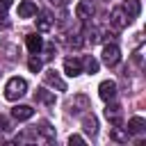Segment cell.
Wrapping results in <instances>:
<instances>
[{
	"mask_svg": "<svg viewBox=\"0 0 146 146\" xmlns=\"http://www.w3.org/2000/svg\"><path fill=\"white\" fill-rule=\"evenodd\" d=\"M27 94V82L23 78H9L5 84V98L7 100H18Z\"/></svg>",
	"mask_w": 146,
	"mask_h": 146,
	"instance_id": "cell-1",
	"label": "cell"
},
{
	"mask_svg": "<svg viewBox=\"0 0 146 146\" xmlns=\"http://www.w3.org/2000/svg\"><path fill=\"white\" fill-rule=\"evenodd\" d=\"M132 18L125 14V9L123 7H114L112 9V14H110V23L116 27V30H123V27H128V23H130Z\"/></svg>",
	"mask_w": 146,
	"mask_h": 146,
	"instance_id": "cell-2",
	"label": "cell"
},
{
	"mask_svg": "<svg viewBox=\"0 0 146 146\" xmlns=\"http://www.w3.org/2000/svg\"><path fill=\"white\" fill-rule=\"evenodd\" d=\"M119 59H121L119 46H116V43H105V46H103V62H105L107 66H116Z\"/></svg>",
	"mask_w": 146,
	"mask_h": 146,
	"instance_id": "cell-3",
	"label": "cell"
},
{
	"mask_svg": "<svg viewBox=\"0 0 146 146\" xmlns=\"http://www.w3.org/2000/svg\"><path fill=\"white\" fill-rule=\"evenodd\" d=\"M98 96H100L105 103L114 100V98H116V82H114V80H103L100 87H98Z\"/></svg>",
	"mask_w": 146,
	"mask_h": 146,
	"instance_id": "cell-4",
	"label": "cell"
},
{
	"mask_svg": "<svg viewBox=\"0 0 146 146\" xmlns=\"http://www.w3.org/2000/svg\"><path fill=\"white\" fill-rule=\"evenodd\" d=\"M43 80H46V84H50V87H55L57 91H66V82L62 80V75L55 71V68H50V71H46L43 73Z\"/></svg>",
	"mask_w": 146,
	"mask_h": 146,
	"instance_id": "cell-5",
	"label": "cell"
},
{
	"mask_svg": "<svg viewBox=\"0 0 146 146\" xmlns=\"http://www.w3.org/2000/svg\"><path fill=\"white\" fill-rule=\"evenodd\" d=\"M64 71H66V75H71V78L80 75V73H82V59H78V57H66V59H64Z\"/></svg>",
	"mask_w": 146,
	"mask_h": 146,
	"instance_id": "cell-6",
	"label": "cell"
},
{
	"mask_svg": "<svg viewBox=\"0 0 146 146\" xmlns=\"http://www.w3.org/2000/svg\"><path fill=\"white\" fill-rule=\"evenodd\" d=\"M105 116H107V121L112 125H121L123 123V112H121L119 105H107L105 107Z\"/></svg>",
	"mask_w": 146,
	"mask_h": 146,
	"instance_id": "cell-7",
	"label": "cell"
},
{
	"mask_svg": "<svg viewBox=\"0 0 146 146\" xmlns=\"http://www.w3.org/2000/svg\"><path fill=\"white\" fill-rule=\"evenodd\" d=\"M11 116H14L16 121H27V119L34 116V110H32L30 105H16V107L11 110Z\"/></svg>",
	"mask_w": 146,
	"mask_h": 146,
	"instance_id": "cell-8",
	"label": "cell"
},
{
	"mask_svg": "<svg viewBox=\"0 0 146 146\" xmlns=\"http://www.w3.org/2000/svg\"><path fill=\"white\" fill-rule=\"evenodd\" d=\"M94 5L89 2V0H82V2H78V7H75V14H78V18H82V21H87V18H91L94 16Z\"/></svg>",
	"mask_w": 146,
	"mask_h": 146,
	"instance_id": "cell-9",
	"label": "cell"
},
{
	"mask_svg": "<svg viewBox=\"0 0 146 146\" xmlns=\"http://www.w3.org/2000/svg\"><path fill=\"white\" fill-rule=\"evenodd\" d=\"M82 130L94 137V135L98 132V119H96L94 114H84V116H82Z\"/></svg>",
	"mask_w": 146,
	"mask_h": 146,
	"instance_id": "cell-10",
	"label": "cell"
},
{
	"mask_svg": "<svg viewBox=\"0 0 146 146\" xmlns=\"http://www.w3.org/2000/svg\"><path fill=\"white\" fill-rule=\"evenodd\" d=\"M128 135H141L144 130H146V121L141 119V116H132L130 121H128Z\"/></svg>",
	"mask_w": 146,
	"mask_h": 146,
	"instance_id": "cell-11",
	"label": "cell"
},
{
	"mask_svg": "<svg viewBox=\"0 0 146 146\" xmlns=\"http://www.w3.org/2000/svg\"><path fill=\"white\" fill-rule=\"evenodd\" d=\"M18 16H21V18H32V16H36V5H34L32 0H23V2L18 5Z\"/></svg>",
	"mask_w": 146,
	"mask_h": 146,
	"instance_id": "cell-12",
	"label": "cell"
},
{
	"mask_svg": "<svg viewBox=\"0 0 146 146\" xmlns=\"http://www.w3.org/2000/svg\"><path fill=\"white\" fill-rule=\"evenodd\" d=\"M25 43H27V50H30V52H39V50L43 48V39H41L36 32H34V34H27Z\"/></svg>",
	"mask_w": 146,
	"mask_h": 146,
	"instance_id": "cell-13",
	"label": "cell"
},
{
	"mask_svg": "<svg viewBox=\"0 0 146 146\" xmlns=\"http://www.w3.org/2000/svg\"><path fill=\"white\" fill-rule=\"evenodd\" d=\"M123 9L130 18H137L141 11V5H139V0H123Z\"/></svg>",
	"mask_w": 146,
	"mask_h": 146,
	"instance_id": "cell-14",
	"label": "cell"
},
{
	"mask_svg": "<svg viewBox=\"0 0 146 146\" xmlns=\"http://www.w3.org/2000/svg\"><path fill=\"white\" fill-rule=\"evenodd\" d=\"M34 100L46 103V105H55V96H52L50 91H46V89H36V91H34Z\"/></svg>",
	"mask_w": 146,
	"mask_h": 146,
	"instance_id": "cell-15",
	"label": "cell"
},
{
	"mask_svg": "<svg viewBox=\"0 0 146 146\" xmlns=\"http://www.w3.org/2000/svg\"><path fill=\"white\" fill-rule=\"evenodd\" d=\"M52 27V18L48 16V14H39V18H36V30L39 32H48Z\"/></svg>",
	"mask_w": 146,
	"mask_h": 146,
	"instance_id": "cell-16",
	"label": "cell"
},
{
	"mask_svg": "<svg viewBox=\"0 0 146 146\" xmlns=\"http://www.w3.org/2000/svg\"><path fill=\"white\" fill-rule=\"evenodd\" d=\"M82 68L94 75V73H98V62H96L94 57H82Z\"/></svg>",
	"mask_w": 146,
	"mask_h": 146,
	"instance_id": "cell-17",
	"label": "cell"
},
{
	"mask_svg": "<svg viewBox=\"0 0 146 146\" xmlns=\"http://www.w3.org/2000/svg\"><path fill=\"white\" fill-rule=\"evenodd\" d=\"M39 132H41V135H43L46 139H55V128H52L50 123H46V121H43V123L39 125Z\"/></svg>",
	"mask_w": 146,
	"mask_h": 146,
	"instance_id": "cell-18",
	"label": "cell"
},
{
	"mask_svg": "<svg viewBox=\"0 0 146 146\" xmlns=\"http://www.w3.org/2000/svg\"><path fill=\"white\" fill-rule=\"evenodd\" d=\"M110 137L114 141H128V132H121V125H114L112 132H110Z\"/></svg>",
	"mask_w": 146,
	"mask_h": 146,
	"instance_id": "cell-19",
	"label": "cell"
},
{
	"mask_svg": "<svg viewBox=\"0 0 146 146\" xmlns=\"http://www.w3.org/2000/svg\"><path fill=\"white\" fill-rule=\"evenodd\" d=\"M73 105H80L82 110H89V100H87V96H84V94L75 96V98H73ZM73 105H71V107H73Z\"/></svg>",
	"mask_w": 146,
	"mask_h": 146,
	"instance_id": "cell-20",
	"label": "cell"
},
{
	"mask_svg": "<svg viewBox=\"0 0 146 146\" xmlns=\"http://www.w3.org/2000/svg\"><path fill=\"white\" fill-rule=\"evenodd\" d=\"M27 68H30L32 73L41 71V59H39V57H30V62H27Z\"/></svg>",
	"mask_w": 146,
	"mask_h": 146,
	"instance_id": "cell-21",
	"label": "cell"
},
{
	"mask_svg": "<svg viewBox=\"0 0 146 146\" xmlns=\"http://www.w3.org/2000/svg\"><path fill=\"white\" fill-rule=\"evenodd\" d=\"M68 46H71V48H80V46H82V39H80L78 34H73V36L68 39Z\"/></svg>",
	"mask_w": 146,
	"mask_h": 146,
	"instance_id": "cell-22",
	"label": "cell"
},
{
	"mask_svg": "<svg viewBox=\"0 0 146 146\" xmlns=\"http://www.w3.org/2000/svg\"><path fill=\"white\" fill-rule=\"evenodd\" d=\"M68 144H71V146H73V144H84V139H82L80 135H71V137H68Z\"/></svg>",
	"mask_w": 146,
	"mask_h": 146,
	"instance_id": "cell-23",
	"label": "cell"
},
{
	"mask_svg": "<svg viewBox=\"0 0 146 146\" xmlns=\"http://www.w3.org/2000/svg\"><path fill=\"white\" fill-rule=\"evenodd\" d=\"M89 41H91V43H98V41H100V36H98V32H96V30H91V32H89Z\"/></svg>",
	"mask_w": 146,
	"mask_h": 146,
	"instance_id": "cell-24",
	"label": "cell"
},
{
	"mask_svg": "<svg viewBox=\"0 0 146 146\" xmlns=\"http://www.w3.org/2000/svg\"><path fill=\"white\" fill-rule=\"evenodd\" d=\"M9 7H11V0H0V11H5Z\"/></svg>",
	"mask_w": 146,
	"mask_h": 146,
	"instance_id": "cell-25",
	"label": "cell"
},
{
	"mask_svg": "<svg viewBox=\"0 0 146 146\" xmlns=\"http://www.w3.org/2000/svg\"><path fill=\"white\" fill-rule=\"evenodd\" d=\"M50 2H52V5H57V7H66L71 0H50Z\"/></svg>",
	"mask_w": 146,
	"mask_h": 146,
	"instance_id": "cell-26",
	"label": "cell"
},
{
	"mask_svg": "<svg viewBox=\"0 0 146 146\" xmlns=\"http://www.w3.org/2000/svg\"><path fill=\"white\" fill-rule=\"evenodd\" d=\"M7 25H9V23H7V18H5V14L0 11V27H7Z\"/></svg>",
	"mask_w": 146,
	"mask_h": 146,
	"instance_id": "cell-27",
	"label": "cell"
}]
</instances>
